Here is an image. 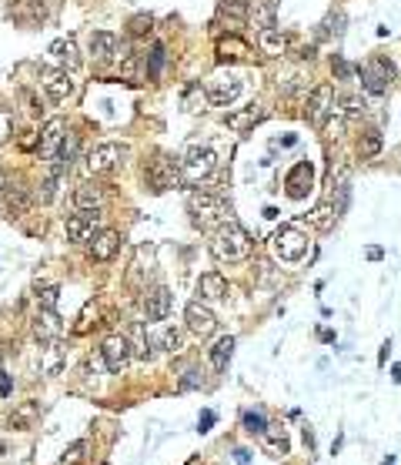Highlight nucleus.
Masks as SVG:
<instances>
[{"instance_id": "nucleus-12", "label": "nucleus", "mask_w": 401, "mask_h": 465, "mask_svg": "<svg viewBox=\"0 0 401 465\" xmlns=\"http://www.w3.org/2000/svg\"><path fill=\"white\" fill-rule=\"evenodd\" d=\"M97 225H100V211H77L67 218V241L71 245H84L97 234Z\"/></svg>"}, {"instance_id": "nucleus-18", "label": "nucleus", "mask_w": 401, "mask_h": 465, "mask_svg": "<svg viewBox=\"0 0 401 465\" xmlns=\"http://www.w3.org/2000/svg\"><path fill=\"white\" fill-rule=\"evenodd\" d=\"M174 308V295L164 285H157V288H151L148 295H144V315L151 318V322H164L168 315H171Z\"/></svg>"}, {"instance_id": "nucleus-44", "label": "nucleus", "mask_w": 401, "mask_h": 465, "mask_svg": "<svg viewBox=\"0 0 401 465\" xmlns=\"http://www.w3.org/2000/svg\"><path fill=\"white\" fill-rule=\"evenodd\" d=\"M57 298H60L57 285H44V288H37V305L40 308H57Z\"/></svg>"}, {"instance_id": "nucleus-52", "label": "nucleus", "mask_w": 401, "mask_h": 465, "mask_svg": "<svg viewBox=\"0 0 401 465\" xmlns=\"http://www.w3.org/2000/svg\"><path fill=\"white\" fill-rule=\"evenodd\" d=\"M234 459H238V465H251V452H248V448H238V452H234Z\"/></svg>"}, {"instance_id": "nucleus-50", "label": "nucleus", "mask_w": 401, "mask_h": 465, "mask_svg": "<svg viewBox=\"0 0 401 465\" xmlns=\"http://www.w3.org/2000/svg\"><path fill=\"white\" fill-rule=\"evenodd\" d=\"M214 422H217V415H214V412H201V419H197V432H211Z\"/></svg>"}, {"instance_id": "nucleus-16", "label": "nucleus", "mask_w": 401, "mask_h": 465, "mask_svg": "<svg viewBox=\"0 0 401 465\" xmlns=\"http://www.w3.org/2000/svg\"><path fill=\"white\" fill-rule=\"evenodd\" d=\"M311 184H314V168H311V161H298V164L285 175V188L294 201H301V198L311 191Z\"/></svg>"}, {"instance_id": "nucleus-11", "label": "nucleus", "mask_w": 401, "mask_h": 465, "mask_svg": "<svg viewBox=\"0 0 401 465\" xmlns=\"http://www.w3.org/2000/svg\"><path fill=\"white\" fill-rule=\"evenodd\" d=\"M121 157H124L121 144L107 141V144H97L94 151L87 155V168H91V175H111V171L121 168Z\"/></svg>"}, {"instance_id": "nucleus-33", "label": "nucleus", "mask_w": 401, "mask_h": 465, "mask_svg": "<svg viewBox=\"0 0 401 465\" xmlns=\"http://www.w3.org/2000/svg\"><path fill=\"white\" fill-rule=\"evenodd\" d=\"M217 58H234V60H244V58H251V47L244 44L241 37H221L217 40Z\"/></svg>"}, {"instance_id": "nucleus-29", "label": "nucleus", "mask_w": 401, "mask_h": 465, "mask_svg": "<svg viewBox=\"0 0 401 465\" xmlns=\"http://www.w3.org/2000/svg\"><path fill=\"white\" fill-rule=\"evenodd\" d=\"M40 419V402H20L14 412H10V428H17V432H27V428H34Z\"/></svg>"}, {"instance_id": "nucleus-25", "label": "nucleus", "mask_w": 401, "mask_h": 465, "mask_svg": "<svg viewBox=\"0 0 401 465\" xmlns=\"http://www.w3.org/2000/svg\"><path fill=\"white\" fill-rule=\"evenodd\" d=\"M104 204V188L97 181H84L74 188V208L77 211H100Z\"/></svg>"}, {"instance_id": "nucleus-19", "label": "nucleus", "mask_w": 401, "mask_h": 465, "mask_svg": "<svg viewBox=\"0 0 401 465\" xmlns=\"http://www.w3.org/2000/svg\"><path fill=\"white\" fill-rule=\"evenodd\" d=\"M331 188H335V211L344 214V208H348V198H351V168L344 164V161H338V164H331Z\"/></svg>"}, {"instance_id": "nucleus-7", "label": "nucleus", "mask_w": 401, "mask_h": 465, "mask_svg": "<svg viewBox=\"0 0 401 465\" xmlns=\"http://www.w3.org/2000/svg\"><path fill=\"white\" fill-rule=\"evenodd\" d=\"M335 111V87L331 84H318L305 100V117L311 128H325V121Z\"/></svg>"}, {"instance_id": "nucleus-6", "label": "nucleus", "mask_w": 401, "mask_h": 465, "mask_svg": "<svg viewBox=\"0 0 401 465\" xmlns=\"http://www.w3.org/2000/svg\"><path fill=\"white\" fill-rule=\"evenodd\" d=\"M358 74H362V87L368 94H384L395 80V64L384 58H371L364 67H358Z\"/></svg>"}, {"instance_id": "nucleus-23", "label": "nucleus", "mask_w": 401, "mask_h": 465, "mask_svg": "<svg viewBox=\"0 0 401 465\" xmlns=\"http://www.w3.org/2000/svg\"><path fill=\"white\" fill-rule=\"evenodd\" d=\"M261 121H265V107L261 104H251L244 111H234V114L224 117V124H228L231 131H238V134H251Z\"/></svg>"}, {"instance_id": "nucleus-10", "label": "nucleus", "mask_w": 401, "mask_h": 465, "mask_svg": "<svg viewBox=\"0 0 401 465\" xmlns=\"http://www.w3.org/2000/svg\"><path fill=\"white\" fill-rule=\"evenodd\" d=\"M204 94H208V100L214 107H231V104L241 97V78H234V74H217V78H211Z\"/></svg>"}, {"instance_id": "nucleus-14", "label": "nucleus", "mask_w": 401, "mask_h": 465, "mask_svg": "<svg viewBox=\"0 0 401 465\" xmlns=\"http://www.w3.org/2000/svg\"><path fill=\"white\" fill-rule=\"evenodd\" d=\"M10 20L17 27H40L47 20V3L44 0H14L10 3Z\"/></svg>"}, {"instance_id": "nucleus-39", "label": "nucleus", "mask_w": 401, "mask_h": 465, "mask_svg": "<svg viewBox=\"0 0 401 465\" xmlns=\"http://www.w3.org/2000/svg\"><path fill=\"white\" fill-rule=\"evenodd\" d=\"M127 342H131V351H137L141 358H151V355H154V351H151V338L144 335L141 325H134V331H131V338H127Z\"/></svg>"}, {"instance_id": "nucleus-35", "label": "nucleus", "mask_w": 401, "mask_h": 465, "mask_svg": "<svg viewBox=\"0 0 401 465\" xmlns=\"http://www.w3.org/2000/svg\"><path fill=\"white\" fill-rule=\"evenodd\" d=\"M217 14L228 17L231 24H241L248 17V0H217Z\"/></svg>"}, {"instance_id": "nucleus-9", "label": "nucleus", "mask_w": 401, "mask_h": 465, "mask_svg": "<svg viewBox=\"0 0 401 465\" xmlns=\"http://www.w3.org/2000/svg\"><path fill=\"white\" fill-rule=\"evenodd\" d=\"M64 137H67V121H64V117H51V121L40 128V134H37L40 161H54L57 151H60V144H64Z\"/></svg>"}, {"instance_id": "nucleus-40", "label": "nucleus", "mask_w": 401, "mask_h": 465, "mask_svg": "<svg viewBox=\"0 0 401 465\" xmlns=\"http://www.w3.org/2000/svg\"><path fill=\"white\" fill-rule=\"evenodd\" d=\"M87 448H91V442L87 439H77L74 446L67 448L64 455H60V465H77V462H84L87 459Z\"/></svg>"}, {"instance_id": "nucleus-3", "label": "nucleus", "mask_w": 401, "mask_h": 465, "mask_svg": "<svg viewBox=\"0 0 401 465\" xmlns=\"http://www.w3.org/2000/svg\"><path fill=\"white\" fill-rule=\"evenodd\" d=\"M177 161H181V184H188V188L208 181L214 175V168H217V155L211 148H197V144L188 148V155L177 157Z\"/></svg>"}, {"instance_id": "nucleus-41", "label": "nucleus", "mask_w": 401, "mask_h": 465, "mask_svg": "<svg viewBox=\"0 0 401 465\" xmlns=\"http://www.w3.org/2000/svg\"><path fill=\"white\" fill-rule=\"evenodd\" d=\"M364 111H368V104H364V97L358 94H344L341 97V114L351 121V117H362Z\"/></svg>"}, {"instance_id": "nucleus-26", "label": "nucleus", "mask_w": 401, "mask_h": 465, "mask_svg": "<svg viewBox=\"0 0 401 465\" xmlns=\"http://www.w3.org/2000/svg\"><path fill=\"white\" fill-rule=\"evenodd\" d=\"M261 448H265L271 459H285L291 452V442H287V432L281 425H267L261 432Z\"/></svg>"}, {"instance_id": "nucleus-2", "label": "nucleus", "mask_w": 401, "mask_h": 465, "mask_svg": "<svg viewBox=\"0 0 401 465\" xmlns=\"http://www.w3.org/2000/svg\"><path fill=\"white\" fill-rule=\"evenodd\" d=\"M188 214H191V225L201 228V231H214L217 225L228 221V201L221 194H211V191H194L188 198Z\"/></svg>"}, {"instance_id": "nucleus-24", "label": "nucleus", "mask_w": 401, "mask_h": 465, "mask_svg": "<svg viewBox=\"0 0 401 465\" xmlns=\"http://www.w3.org/2000/svg\"><path fill=\"white\" fill-rule=\"evenodd\" d=\"M197 295H201V301H221V298H228V278L221 272H204L197 278Z\"/></svg>"}, {"instance_id": "nucleus-13", "label": "nucleus", "mask_w": 401, "mask_h": 465, "mask_svg": "<svg viewBox=\"0 0 401 465\" xmlns=\"http://www.w3.org/2000/svg\"><path fill=\"white\" fill-rule=\"evenodd\" d=\"M184 322H188V328H191L197 338H208V335H214V328H217V315H214L204 301H191V305L184 308Z\"/></svg>"}, {"instance_id": "nucleus-32", "label": "nucleus", "mask_w": 401, "mask_h": 465, "mask_svg": "<svg viewBox=\"0 0 401 465\" xmlns=\"http://www.w3.org/2000/svg\"><path fill=\"white\" fill-rule=\"evenodd\" d=\"M231 355H234V338H231V335L217 338V342L211 345V365H214V371H224V369H228Z\"/></svg>"}, {"instance_id": "nucleus-37", "label": "nucleus", "mask_w": 401, "mask_h": 465, "mask_svg": "<svg viewBox=\"0 0 401 465\" xmlns=\"http://www.w3.org/2000/svg\"><path fill=\"white\" fill-rule=\"evenodd\" d=\"M151 345H157V349H164V351H181V331L174 328V325H164Z\"/></svg>"}, {"instance_id": "nucleus-36", "label": "nucleus", "mask_w": 401, "mask_h": 465, "mask_svg": "<svg viewBox=\"0 0 401 465\" xmlns=\"http://www.w3.org/2000/svg\"><path fill=\"white\" fill-rule=\"evenodd\" d=\"M60 369H64V351H60L57 342H51V349H44V365H40V371H44V375H60Z\"/></svg>"}, {"instance_id": "nucleus-22", "label": "nucleus", "mask_w": 401, "mask_h": 465, "mask_svg": "<svg viewBox=\"0 0 401 465\" xmlns=\"http://www.w3.org/2000/svg\"><path fill=\"white\" fill-rule=\"evenodd\" d=\"M117 252H121V231H114V228H104L91 238V258L94 261H111Z\"/></svg>"}, {"instance_id": "nucleus-51", "label": "nucleus", "mask_w": 401, "mask_h": 465, "mask_svg": "<svg viewBox=\"0 0 401 465\" xmlns=\"http://www.w3.org/2000/svg\"><path fill=\"white\" fill-rule=\"evenodd\" d=\"M14 392V382H10V375L7 371H0V398H7Z\"/></svg>"}, {"instance_id": "nucleus-20", "label": "nucleus", "mask_w": 401, "mask_h": 465, "mask_svg": "<svg viewBox=\"0 0 401 465\" xmlns=\"http://www.w3.org/2000/svg\"><path fill=\"white\" fill-rule=\"evenodd\" d=\"M117 54H121L117 34H111V30H94V34H91V58H94L97 64H111Z\"/></svg>"}, {"instance_id": "nucleus-42", "label": "nucleus", "mask_w": 401, "mask_h": 465, "mask_svg": "<svg viewBox=\"0 0 401 465\" xmlns=\"http://www.w3.org/2000/svg\"><path fill=\"white\" fill-rule=\"evenodd\" d=\"M204 100H208V94L201 91V84H188L184 87V111H201Z\"/></svg>"}, {"instance_id": "nucleus-55", "label": "nucleus", "mask_w": 401, "mask_h": 465, "mask_svg": "<svg viewBox=\"0 0 401 465\" xmlns=\"http://www.w3.org/2000/svg\"><path fill=\"white\" fill-rule=\"evenodd\" d=\"M3 455H7V442L0 439V459H3Z\"/></svg>"}, {"instance_id": "nucleus-1", "label": "nucleus", "mask_w": 401, "mask_h": 465, "mask_svg": "<svg viewBox=\"0 0 401 465\" xmlns=\"http://www.w3.org/2000/svg\"><path fill=\"white\" fill-rule=\"evenodd\" d=\"M254 248V241H251V234L238 225V221H224V225H217L214 234H211V258L214 261H221V265H234V261H244Z\"/></svg>"}, {"instance_id": "nucleus-15", "label": "nucleus", "mask_w": 401, "mask_h": 465, "mask_svg": "<svg viewBox=\"0 0 401 465\" xmlns=\"http://www.w3.org/2000/svg\"><path fill=\"white\" fill-rule=\"evenodd\" d=\"M100 355H104V365H107V371H124L127 369V362H131V342L124 338V335H111L107 342H104V349H100Z\"/></svg>"}, {"instance_id": "nucleus-31", "label": "nucleus", "mask_w": 401, "mask_h": 465, "mask_svg": "<svg viewBox=\"0 0 401 465\" xmlns=\"http://www.w3.org/2000/svg\"><path fill=\"white\" fill-rule=\"evenodd\" d=\"M384 148V137L382 131H364V134H358V144H355V151H358V157L362 161H371V157H378Z\"/></svg>"}, {"instance_id": "nucleus-47", "label": "nucleus", "mask_w": 401, "mask_h": 465, "mask_svg": "<svg viewBox=\"0 0 401 465\" xmlns=\"http://www.w3.org/2000/svg\"><path fill=\"white\" fill-rule=\"evenodd\" d=\"M14 134V114L7 107H0V144H7Z\"/></svg>"}, {"instance_id": "nucleus-8", "label": "nucleus", "mask_w": 401, "mask_h": 465, "mask_svg": "<svg viewBox=\"0 0 401 465\" xmlns=\"http://www.w3.org/2000/svg\"><path fill=\"white\" fill-rule=\"evenodd\" d=\"M40 84H44V91H47V97H51L54 104H67L77 91V80L71 78V71H64V67H44V71H40Z\"/></svg>"}, {"instance_id": "nucleus-27", "label": "nucleus", "mask_w": 401, "mask_h": 465, "mask_svg": "<svg viewBox=\"0 0 401 465\" xmlns=\"http://www.w3.org/2000/svg\"><path fill=\"white\" fill-rule=\"evenodd\" d=\"M47 54L57 60L64 71H74V67H80V54H77L74 37H57L51 47H47Z\"/></svg>"}, {"instance_id": "nucleus-46", "label": "nucleus", "mask_w": 401, "mask_h": 465, "mask_svg": "<svg viewBox=\"0 0 401 465\" xmlns=\"http://www.w3.org/2000/svg\"><path fill=\"white\" fill-rule=\"evenodd\" d=\"M57 181H60V175L57 171H51V175L44 177V184H40V191H37V198L47 204V201H54V194H57Z\"/></svg>"}, {"instance_id": "nucleus-34", "label": "nucleus", "mask_w": 401, "mask_h": 465, "mask_svg": "<svg viewBox=\"0 0 401 465\" xmlns=\"http://www.w3.org/2000/svg\"><path fill=\"white\" fill-rule=\"evenodd\" d=\"M258 44H261V54H267V58H278V54L285 51V37H281V30H278V27H271V30H258Z\"/></svg>"}, {"instance_id": "nucleus-54", "label": "nucleus", "mask_w": 401, "mask_h": 465, "mask_svg": "<svg viewBox=\"0 0 401 465\" xmlns=\"http://www.w3.org/2000/svg\"><path fill=\"white\" fill-rule=\"evenodd\" d=\"M391 378H395V382H401V365H395V369H391Z\"/></svg>"}, {"instance_id": "nucleus-5", "label": "nucleus", "mask_w": 401, "mask_h": 465, "mask_svg": "<svg viewBox=\"0 0 401 465\" xmlns=\"http://www.w3.org/2000/svg\"><path fill=\"white\" fill-rule=\"evenodd\" d=\"M148 184L154 191H171L181 184V161L171 155H157L148 164Z\"/></svg>"}, {"instance_id": "nucleus-17", "label": "nucleus", "mask_w": 401, "mask_h": 465, "mask_svg": "<svg viewBox=\"0 0 401 465\" xmlns=\"http://www.w3.org/2000/svg\"><path fill=\"white\" fill-rule=\"evenodd\" d=\"M60 335H64L60 315L54 308H40L37 318H34V338H37L40 345H51V342H57Z\"/></svg>"}, {"instance_id": "nucleus-48", "label": "nucleus", "mask_w": 401, "mask_h": 465, "mask_svg": "<svg viewBox=\"0 0 401 465\" xmlns=\"http://www.w3.org/2000/svg\"><path fill=\"white\" fill-rule=\"evenodd\" d=\"M201 382H204V378H201V369H184V375H181V388H197L201 385Z\"/></svg>"}, {"instance_id": "nucleus-21", "label": "nucleus", "mask_w": 401, "mask_h": 465, "mask_svg": "<svg viewBox=\"0 0 401 465\" xmlns=\"http://www.w3.org/2000/svg\"><path fill=\"white\" fill-rule=\"evenodd\" d=\"M248 20L254 24V30L278 27V3L274 0H248Z\"/></svg>"}, {"instance_id": "nucleus-4", "label": "nucleus", "mask_w": 401, "mask_h": 465, "mask_svg": "<svg viewBox=\"0 0 401 465\" xmlns=\"http://www.w3.org/2000/svg\"><path fill=\"white\" fill-rule=\"evenodd\" d=\"M271 248H274V254L281 261H301L308 252V234L298 231L294 225H281L274 231V238H271Z\"/></svg>"}, {"instance_id": "nucleus-30", "label": "nucleus", "mask_w": 401, "mask_h": 465, "mask_svg": "<svg viewBox=\"0 0 401 465\" xmlns=\"http://www.w3.org/2000/svg\"><path fill=\"white\" fill-rule=\"evenodd\" d=\"M308 221H311V228H314V231L328 234L335 225H338V211H335V204H331V201H325V204H318L314 211L308 214Z\"/></svg>"}, {"instance_id": "nucleus-49", "label": "nucleus", "mask_w": 401, "mask_h": 465, "mask_svg": "<svg viewBox=\"0 0 401 465\" xmlns=\"http://www.w3.org/2000/svg\"><path fill=\"white\" fill-rule=\"evenodd\" d=\"M331 71L338 74V80H348V78H351V67H348V64H344V60L338 58V54L331 58Z\"/></svg>"}, {"instance_id": "nucleus-38", "label": "nucleus", "mask_w": 401, "mask_h": 465, "mask_svg": "<svg viewBox=\"0 0 401 465\" xmlns=\"http://www.w3.org/2000/svg\"><path fill=\"white\" fill-rule=\"evenodd\" d=\"M151 30H154L151 14H134V17L127 20V34H131V37H148Z\"/></svg>"}, {"instance_id": "nucleus-45", "label": "nucleus", "mask_w": 401, "mask_h": 465, "mask_svg": "<svg viewBox=\"0 0 401 465\" xmlns=\"http://www.w3.org/2000/svg\"><path fill=\"white\" fill-rule=\"evenodd\" d=\"M265 428H267V419L261 412H244V432L248 435H261Z\"/></svg>"}, {"instance_id": "nucleus-43", "label": "nucleus", "mask_w": 401, "mask_h": 465, "mask_svg": "<svg viewBox=\"0 0 401 465\" xmlns=\"http://www.w3.org/2000/svg\"><path fill=\"white\" fill-rule=\"evenodd\" d=\"M164 54H168V51H164V44H154V47H151V54H148V60H151V64H148V78H157V74H161V67H164Z\"/></svg>"}, {"instance_id": "nucleus-28", "label": "nucleus", "mask_w": 401, "mask_h": 465, "mask_svg": "<svg viewBox=\"0 0 401 465\" xmlns=\"http://www.w3.org/2000/svg\"><path fill=\"white\" fill-rule=\"evenodd\" d=\"M3 208H7L10 218H24V214L30 211V194H27V188L7 184V191H3Z\"/></svg>"}, {"instance_id": "nucleus-53", "label": "nucleus", "mask_w": 401, "mask_h": 465, "mask_svg": "<svg viewBox=\"0 0 401 465\" xmlns=\"http://www.w3.org/2000/svg\"><path fill=\"white\" fill-rule=\"evenodd\" d=\"M388 351H391V342H384V345H382V355H378V362H382V365L388 362Z\"/></svg>"}]
</instances>
